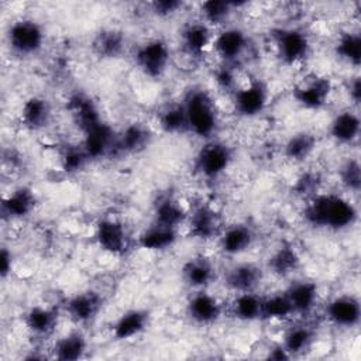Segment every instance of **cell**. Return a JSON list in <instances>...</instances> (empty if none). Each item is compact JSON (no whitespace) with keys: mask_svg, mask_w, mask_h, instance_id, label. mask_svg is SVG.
I'll return each instance as SVG.
<instances>
[{"mask_svg":"<svg viewBox=\"0 0 361 361\" xmlns=\"http://www.w3.org/2000/svg\"><path fill=\"white\" fill-rule=\"evenodd\" d=\"M178 235L179 230L176 228L151 223L138 234L137 244L148 251H165L176 243Z\"/></svg>","mask_w":361,"mask_h":361,"instance_id":"obj_25","label":"cell"},{"mask_svg":"<svg viewBox=\"0 0 361 361\" xmlns=\"http://www.w3.org/2000/svg\"><path fill=\"white\" fill-rule=\"evenodd\" d=\"M313 340H314L313 327L305 322H298L290 324L285 330L281 344L292 358L295 355H299L307 351L312 347Z\"/></svg>","mask_w":361,"mask_h":361,"instance_id":"obj_29","label":"cell"},{"mask_svg":"<svg viewBox=\"0 0 361 361\" xmlns=\"http://www.w3.org/2000/svg\"><path fill=\"white\" fill-rule=\"evenodd\" d=\"M213 79H214L217 87L223 92H227L228 94H231L240 83L237 66L226 65V63L217 65L216 71L213 72Z\"/></svg>","mask_w":361,"mask_h":361,"instance_id":"obj_42","label":"cell"},{"mask_svg":"<svg viewBox=\"0 0 361 361\" xmlns=\"http://www.w3.org/2000/svg\"><path fill=\"white\" fill-rule=\"evenodd\" d=\"M357 207L340 193H314L306 200L303 217L316 228L331 231L347 230L357 221Z\"/></svg>","mask_w":361,"mask_h":361,"instance_id":"obj_1","label":"cell"},{"mask_svg":"<svg viewBox=\"0 0 361 361\" xmlns=\"http://www.w3.org/2000/svg\"><path fill=\"white\" fill-rule=\"evenodd\" d=\"M272 42L276 56L288 66L302 63L310 52V38L302 28H278L272 34Z\"/></svg>","mask_w":361,"mask_h":361,"instance_id":"obj_6","label":"cell"},{"mask_svg":"<svg viewBox=\"0 0 361 361\" xmlns=\"http://www.w3.org/2000/svg\"><path fill=\"white\" fill-rule=\"evenodd\" d=\"M338 178L345 190L350 193H358L361 183V169L358 159L351 157L345 159L338 169Z\"/></svg>","mask_w":361,"mask_h":361,"instance_id":"obj_40","label":"cell"},{"mask_svg":"<svg viewBox=\"0 0 361 361\" xmlns=\"http://www.w3.org/2000/svg\"><path fill=\"white\" fill-rule=\"evenodd\" d=\"M360 116L355 109L347 107L336 113L329 124L330 137L341 145H351L360 137Z\"/></svg>","mask_w":361,"mask_h":361,"instance_id":"obj_21","label":"cell"},{"mask_svg":"<svg viewBox=\"0 0 361 361\" xmlns=\"http://www.w3.org/2000/svg\"><path fill=\"white\" fill-rule=\"evenodd\" d=\"M324 316L331 324L337 327L351 329L360 323L361 306L355 296L350 293H341L326 303Z\"/></svg>","mask_w":361,"mask_h":361,"instance_id":"obj_14","label":"cell"},{"mask_svg":"<svg viewBox=\"0 0 361 361\" xmlns=\"http://www.w3.org/2000/svg\"><path fill=\"white\" fill-rule=\"evenodd\" d=\"M52 118V106L42 96L27 99L21 107V123L30 130H41Z\"/></svg>","mask_w":361,"mask_h":361,"instance_id":"obj_28","label":"cell"},{"mask_svg":"<svg viewBox=\"0 0 361 361\" xmlns=\"http://www.w3.org/2000/svg\"><path fill=\"white\" fill-rule=\"evenodd\" d=\"M188 214L189 209L183 207L179 199L173 196H162L154 204L152 223L179 230V227L186 223Z\"/></svg>","mask_w":361,"mask_h":361,"instance_id":"obj_22","label":"cell"},{"mask_svg":"<svg viewBox=\"0 0 361 361\" xmlns=\"http://www.w3.org/2000/svg\"><path fill=\"white\" fill-rule=\"evenodd\" d=\"M80 145L90 159L107 157L117 151V133L107 123L102 121L83 134Z\"/></svg>","mask_w":361,"mask_h":361,"instance_id":"obj_16","label":"cell"},{"mask_svg":"<svg viewBox=\"0 0 361 361\" xmlns=\"http://www.w3.org/2000/svg\"><path fill=\"white\" fill-rule=\"evenodd\" d=\"M94 238L97 245L111 255H124L131 245V235L127 226L116 217L99 220L94 228Z\"/></svg>","mask_w":361,"mask_h":361,"instance_id":"obj_11","label":"cell"},{"mask_svg":"<svg viewBox=\"0 0 361 361\" xmlns=\"http://www.w3.org/2000/svg\"><path fill=\"white\" fill-rule=\"evenodd\" d=\"M37 204V197L32 189L20 186L13 189L7 196L3 197L1 212L10 219H23L32 213Z\"/></svg>","mask_w":361,"mask_h":361,"instance_id":"obj_24","label":"cell"},{"mask_svg":"<svg viewBox=\"0 0 361 361\" xmlns=\"http://www.w3.org/2000/svg\"><path fill=\"white\" fill-rule=\"evenodd\" d=\"M103 302L104 299L100 292L94 289L80 290L66 300L65 312L72 322L86 324L97 317L103 307Z\"/></svg>","mask_w":361,"mask_h":361,"instance_id":"obj_13","label":"cell"},{"mask_svg":"<svg viewBox=\"0 0 361 361\" xmlns=\"http://www.w3.org/2000/svg\"><path fill=\"white\" fill-rule=\"evenodd\" d=\"M319 183H320V178H319L317 173H314V172H305V173H302L296 179V182L293 185V189H295V193L309 199L310 196L317 193Z\"/></svg>","mask_w":361,"mask_h":361,"instance_id":"obj_43","label":"cell"},{"mask_svg":"<svg viewBox=\"0 0 361 361\" xmlns=\"http://www.w3.org/2000/svg\"><path fill=\"white\" fill-rule=\"evenodd\" d=\"M148 128L140 123H131L117 133V151L134 154L144 149L149 142Z\"/></svg>","mask_w":361,"mask_h":361,"instance_id":"obj_34","label":"cell"},{"mask_svg":"<svg viewBox=\"0 0 361 361\" xmlns=\"http://www.w3.org/2000/svg\"><path fill=\"white\" fill-rule=\"evenodd\" d=\"M217 241L223 254L234 257L250 250L255 241V233L245 223H234L223 227Z\"/></svg>","mask_w":361,"mask_h":361,"instance_id":"obj_18","label":"cell"},{"mask_svg":"<svg viewBox=\"0 0 361 361\" xmlns=\"http://www.w3.org/2000/svg\"><path fill=\"white\" fill-rule=\"evenodd\" d=\"M295 316L293 307L285 292H275L262 296V319L286 320Z\"/></svg>","mask_w":361,"mask_h":361,"instance_id":"obj_39","label":"cell"},{"mask_svg":"<svg viewBox=\"0 0 361 361\" xmlns=\"http://www.w3.org/2000/svg\"><path fill=\"white\" fill-rule=\"evenodd\" d=\"M90 161L87 154L85 152L82 145H75V147H68L61 157V165L62 169L68 173H75L79 172L80 169L85 168V165Z\"/></svg>","mask_w":361,"mask_h":361,"instance_id":"obj_41","label":"cell"},{"mask_svg":"<svg viewBox=\"0 0 361 361\" xmlns=\"http://www.w3.org/2000/svg\"><path fill=\"white\" fill-rule=\"evenodd\" d=\"M347 90H348V97L351 100V103L357 107L361 99V83H360V76H351L350 82L347 85Z\"/></svg>","mask_w":361,"mask_h":361,"instance_id":"obj_45","label":"cell"},{"mask_svg":"<svg viewBox=\"0 0 361 361\" xmlns=\"http://www.w3.org/2000/svg\"><path fill=\"white\" fill-rule=\"evenodd\" d=\"M264 271L254 262H237L224 272V283L233 293L258 292Z\"/></svg>","mask_w":361,"mask_h":361,"instance_id":"obj_15","label":"cell"},{"mask_svg":"<svg viewBox=\"0 0 361 361\" xmlns=\"http://www.w3.org/2000/svg\"><path fill=\"white\" fill-rule=\"evenodd\" d=\"M126 48V35L116 28L102 30L93 39V51L104 59L120 56Z\"/></svg>","mask_w":361,"mask_h":361,"instance_id":"obj_33","label":"cell"},{"mask_svg":"<svg viewBox=\"0 0 361 361\" xmlns=\"http://www.w3.org/2000/svg\"><path fill=\"white\" fill-rule=\"evenodd\" d=\"M24 324L37 337L49 336L56 329L58 310L49 305H34L24 314Z\"/></svg>","mask_w":361,"mask_h":361,"instance_id":"obj_23","label":"cell"},{"mask_svg":"<svg viewBox=\"0 0 361 361\" xmlns=\"http://www.w3.org/2000/svg\"><path fill=\"white\" fill-rule=\"evenodd\" d=\"M233 148L221 140H207L195 157V171L207 180L220 178L231 165Z\"/></svg>","mask_w":361,"mask_h":361,"instance_id":"obj_3","label":"cell"},{"mask_svg":"<svg viewBox=\"0 0 361 361\" xmlns=\"http://www.w3.org/2000/svg\"><path fill=\"white\" fill-rule=\"evenodd\" d=\"M293 307L295 314H310L319 302V288L309 279H296L283 290Z\"/></svg>","mask_w":361,"mask_h":361,"instance_id":"obj_20","label":"cell"},{"mask_svg":"<svg viewBox=\"0 0 361 361\" xmlns=\"http://www.w3.org/2000/svg\"><path fill=\"white\" fill-rule=\"evenodd\" d=\"M250 45V38L243 28L226 25L214 32L212 51L219 58L220 63L237 66L245 58Z\"/></svg>","mask_w":361,"mask_h":361,"instance_id":"obj_7","label":"cell"},{"mask_svg":"<svg viewBox=\"0 0 361 361\" xmlns=\"http://www.w3.org/2000/svg\"><path fill=\"white\" fill-rule=\"evenodd\" d=\"M333 89L334 86L330 78L319 73H307L293 85L292 97L306 109H320L329 102Z\"/></svg>","mask_w":361,"mask_h":361,"instance_id":"obj_9","label":"cell"},{"mask_svg":"<svg viewBox=\"0 0 361 361\" xmlns=\"http://www.w3.org/2000/svg\"><path fill=\"white\" fill-rule=\"evenodd\" d=\"M224 306L207 289L193 290L186 303L188 317L199 326H210L220 320Z\"/></svg>","mask_w":361,"mask_h":361,"instance_id":"obj_12","label":"cell"},{"mask_svg":"<svg viewBox=\"0 0 361 361\" xmlns=\"http://www.w3.org/2000/svg\"><path fill=\"white\" fill-rule=\"evenodd\" d=\"M149 323V314L144 309H131L124 312L113 324V336L117 340H130L140 336Z\"/></svg>","mask_w":361,"mask_h":361,"instance_id":"obj_26","label":"cell"},{"mask_svg":"<svg viewBox=\"0 0 361 361\" xmlns=\"http://www.w3.org/2000/svg\"><path fill=\"white\" fill-rule=\"evenodd\" d=\"M158 126L164 133L179 134L188 133L186 114L182 102H172L165 104L158 111Z\"/></svg>","mask_w":361,"mask_h":361,"instance_id":"obj_38","label":"cell"},{"mask_svg":"<svg viewBox=\"0 0 361 361\" xmlns=\"http://www.w3.org/2000/svg\"><path fill=\"white\" fill-rule=\"evenodd\" d=\"M185 226L193 238L202 241L217 238L224 227L221 214L209 203H199L190 207Z\"/></svg>","mask_w":361,"mask_h":361,"instance_id":"obj_10","label":"cell"},{"mask_svg":"<svg viewBox=\"0 0 361 361\" xmlns=\"http://www.w3.org/2000/svg\"><path fill=\"white\" fill-rule=\"evenodd\" d=\"M228 312L240 322H255L262 319V296L258 292L234 293Z\"/></svg>","mask_w":361,"mask_h":361,"instance_id":"obj_27","label":"cell"},{"mask_svg":"<svg viewBox=\"0 0 361 361\" xmlns=\"http://www.w3.org/2000/svg\"><path fill=\"white\" fill-rule=\"evenodd\" d=\"M300 257L295 247L289 244L279 245L268 258V269L278 276H288L298 269Z\"/></svg>","mask_w":361,"mask_h":361,"instance_id":"obj_37","label":"cell"},{"mask_svg":"<svg viewBox=\"0 0 361 361\" xmlns=\"http://www.w3.org/2000/svg\"><path fill=\"white\" fill-rule=\"evenodd\" d=\"M180 275L190 289H207L216 278V265L206 255H195L182 265Z\"/></svg>","mask_w":361,"mask_h":361,"instance_id":"obj_19","label":"cell"},{"mask_svg":"<svg viewBox=\"0 0 361 361\" xmlns=\"http://www.w3.org/2000/svg\"><path fill=\"white\" fill-rule=\"evenodd\" d=\"M45 42V32L39 23L32 18H18L7 30V44L18 56L38 54Z\"/></svg>","mask_w":361,"mask_h":361,"instance_id":"obj_5","label":"cell"},{"mask_svg":"<svg viewBox=\"0 0 361 361\" xmlns=\"http://www.w3.org/2000/svg\"><path fill=\"white\" fill-rule=\"evenodd\" d=\"M230 99L233 110L238 116L254 118L267 109L269 90L259 78H247L244 82L238 83L235 90L230 94Z\"/></svg>","mask_w":361,"mask_h":361,"instance_id":"obj_4","label":"cell"},{"mask_svg":"<svg viewBox=\"0 0 361 361\" xmlns=\"http://www.w3.org/2000/svg\"><path fill=\"white\" fill-rule=\"evenodd\" d=\"M334 51L337 56L353 68L360 66L361 61V38L357 30H345L338 34Z\"/></svg>","mask_w":361,"mask_h":361,"instance_id":"obj_36","label":"cell"},{"mask_svg":"<svg viewBox=\"0 0 361 361\" xmlns=\"http://www.w3.org/2000/svg\"><path fill=\"white\" fill-rule=\"evenodd\" d=\"M182 103L186 114L188 133L203 141L214 138L220 126V116L212 94L202 87H193L185 94Z\"/></svg>","mask_w":361,"mask_h":361,"instance_id":"obj_2","label":"cell"},{"mask_svg":"<svg viewBox=\"0 0 361 361\" xmlns=\"http://www.w3.org/2000/svg\"><path fill=\"white\" fill-rule=\"evenodd\" d=\"M133 58L142 75L159 79L171 65V49L164 39L151 38L135 47Z\"/></svg>","mask_w":361,"mask_h":361,"instance_id":"obj_8","label":"cell"},{"mask_svg":"<svg viewBox=\"0 0 361 361\" xmlns=\"http://www.w3.org/2000/svg\"><path fill=\"white\" fill-rule=\"evenodd\" d=\"M243 6V3H231L221 0H209L203 1L199 6L200 20L209 24L212 28L226 27L230 17L235 13V10Z\"/></svg>","mask_w":361,"mask_h":361,"instance_id":"obj_32","label":"cell"},{"mask_svg":"<svg viewBox=\"0 0 361 361\" xmlns=\"http://www.w3.org/2000/svg\"><path fill=\"white\" fill-rule=\"evenodd\" d=\"M87 340L80 330H71L61 336L52 345V357L62 361H75L87 351Z\"/></svg>","mask_w":361,"mask_h":361,"instance_id":"obj_30","label":"cell"},{"mask_svg":"<svg viewBox=\"0 0 361 361\" xmlns=\"http://www.w3.org/2000/svg\"><path fill=\"white\" fill-rule=\"evenodd\" d=\"M214 38L213 28L204 21L195 20L186 24L180 32V44L183 51L193 58L202 56L209 49H212V42Z\"/></svg>","mask_w":361,"mask_h":361,"instance_id":"obj_17","label":"cell"},{"mask_svg":"<svg viewBox=\"0 0 361 361\" xmlns=\"http://www.w3.org/2000/svg\"><path fill=\"white\" fill-rule=\"evenodd\" d=\"M68 107L75 124L83 134L103 121L96 104L86 96H82V94L73 96L69 100Z\"/></svg>","mask_w":361,"mask_h":361,"instance_id":"obj_31","label":"cell"},{"mask_svg":"<svg viewBox=\"0 0 361 361\" xmlns=\"http://www.w3.org/2000/svg\"><path fill=\"white\" fill-rule=\"evenodd\" d=\"M183 3L178 0H157L151 3V11L161 18H168L182 10Z\"/></svg>","mask_w":361,"mask_h":361,"instance_id":"obj_44","label":"cell"},{"mask_svg":"<svg viewBox=\"0 0 361 361\" xmlns=\"http://www.w3.org/2000/svg\"><path fill=\"white\" fill-rule=\"evenodd\" d=\"M11 268H13V255L7 250V247H3L0 251V275H1V278H6L7 275H10Z\"/></svg>","mask_w":361,"mask_h":361,"instance_id":"obj_46","label":"cell"},{"mask_svg":"<svg viewBox=\"0 0 361 361\" xmlns=\"http://www.w3.org/2000/svg\"><path fill=\"white\" fill-rule=\"evenodd\" d=\"M316 145L317 138L313 133L298 131L286 140L283 145V155L293 162H303L314 152Z\"/></svg>","mask_w":361,"mask_h":361,"instance_id":"obj_35","label":"cell"}]
</instances>
